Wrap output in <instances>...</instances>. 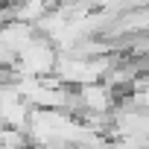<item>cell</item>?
Returning a JSON list of instances; mask_svg holds the SVG:
<instances>
[{
  "instance_id": "cell-1",
  "label": "cell",
  "mask_w": 149,
  "mask_h": 149,
  "mask_svg": "<svg viewBox=\"0 0 149 149\" xmlns=\"http://www.w3.org/2000/svg\"><path fill=\"white\" fill-rule=\"evenodd\" d=\"M56 61H58V47L53 38H41L35 35L24 50H21V58H18V70L15 73H29V76H50L56 73Z\"/></svg>"
},
{
  "instance_id": "cell-2",
  "label": "cell",
  "mask_w": 149,
  "mask_h": 149,
  "mask_svg": "<svg viewBox=\"0 0 149 149\" xmlns=\"http://www.w3.org/2000/svg\"><path fill=\"white\" fill-rule=\"evenodd\" d=\"M76 94H79V105H82V111L111 114V108H114V88H111L105 79H100V82H88V85H79Z\"/></svg>"
},
{
  "instance_id": "cell-3",
  "label": "cell",
  "mask_w": 149,
  "mask_h": 149,
  "mask_svg": "<svg viewBox=\"0 0 149 149\" xmlns=\"http://www.w3.org/2000/svg\"><path fill=\"white\" fill-rule=\"evenodd\" d=\"M38 26L35 24H26V21H18V18H12V21H6L3 24V35H0V38H3V47H9V50H24L38 32H35Z\"/></svg>"
}]
</instances>
